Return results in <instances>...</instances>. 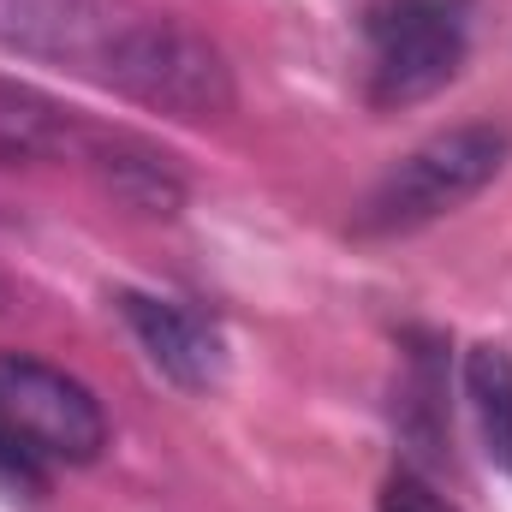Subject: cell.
<instances>
[{
    "instance_id": "1",
    "label": "cell",
    "mask_w": 512,
    "mask_h": 512,
    "mask_svg": "<svg viewBox=\"0 0 512 512\" xmlns=\"http://www.w3.org/2000/svg\"><path fill=\"white\" fill-rule=\"evenodd\" d=\"M96 72L120 96L155 108V114H173V120H221L239 102L227 54L179 18H120V24H108V36L96 48Z\"/></svg>"
},
{
    "instance_id": "2",
    "label": "cell",
    "mask_w": 512,
    "mask_h": 512,
    "mask_svg": "<svg viewBox=\"0 0 512 512\" xmlns=\"http://www.w3.org/2000/svg\"><path fill=\"white\" fill-rule=\"evenodd\" d=\"M507 155H512L507 126L471 120V126L435 131L429 143H417L411 155H399L382 173V185L358 209V233L364 239H399V233H417V227L465 209L471 197H483L501 179Z\"/></svg>"
},
{
    "instance_id": "3",
    "label": "cell",
    "mask_w": 512,
    "mask_h": 512,
    "mask_svg": "<svg viewBox=\"0 0 512 512\" xmlns=\"http://www.w3.org/2000/svg\"><path fill=\"white\" fill-rule=\"evenodd\" d=\"M370 36V102L411 108L447 90L465 66V12L459 0H376L364 18Z\"/></svg>"
},
{
    "instance_id": "4",
    "label": "cell",
    "mask_w": 512,
    "mask_h": 512,
    "mask_svg": "<svg viewBox=\"0 0 512 512\" xmlns=\"http://www.w3.org/2000/svg\"><path fill=\"white\" fill-rule=\"evenodd\" d=\"M0 417L60 471L96 465L108 447V417L102 399L78 376L30 358V352H0Z\"/></svg>"
},
{
    "instance_id": "5",
    "label": "cell",
    "mask_w": 512,
    "mask_h": 512,
    "mask_svg": "<svg viewBox=\"0 0 512 512\" xmlns=\"http://www.w3.org/2000/svg\"><path fill=\"white\" fill-rule=\"evenodd\" d=\"M120 316H126L131 340L143 346L149 370L167 376L173 387L209 393L227 376V340L203 310L179 298H155V292H120Z\"/></svg>"
},
{
    "instance_id": "6",
    "label": "cell",
    "mask_w": 512,
    "mask_h": 512,
    "mask_svg": "<svg viewBox=\"0 0 512 512\" xmlns=\"http://www.w3.org/2000/svg\"><path fill=\"white\" fill-rule=\"evenodd\" d=\"M78 161L102 179V191H114L137 215H179L185 209V173L173 167V155H161L155 143H143L131 131L84 126Z\"/></svg>"
},
{
    "instance_id": "7",
    "label": "cell",
    "mask_w": 512,
    "mask_h": 512,
    "mask_svg": "<svg viewBox=\"0 0 512 512\" xmlns=\"http://www.w3.org/2000/svg\"><path fill=\"white\" fill-rule=\"evenodd\" d=\"M84 120L54 102L36 84L0 78V167H36V161H78Z\"/></svg>"
},
{
    "instance_id": "8",
    "label": "cell",
    "mask_w": 512,
    "mask_h": 512,
    "mask_svg": "<svg viewBox=\"0 0 512 512\" xmlns=\"http://www.w3.org/2000/svg\"><path fill=\"white\" fill-rule=\"evenodd\" d=\"M108 24L84 0H0V42L18 54H72L96 60Z\"/></svg>"
},
{
    "instance_id": "9",
    "label": "cell",
    "mask_w": 512,
    "mask_h": 512,
    "mask_svg": "<svg viewBox=\"0 0 512 512\" xmlns=\"http://www.w3.org/2000/svg\"><path fill=\"white\" fill-rule=\"evenodd\" d=\"M465 399H471L489 465L512 477V352L507 346H471L465 352Z\"/></svg>"
},
{
    "instance_id": "10",
    "label": "cell",
    "mask_w": 512,
    "mask_h": 512,
    "mask_svg": "<svg viewBox=\"0 0 512 512\" xmlns=\"http://www.w3.org/2000/svg\"><path fill=\"white\" fill-rule=\"evenodd\" d=\"M48 477H54V465L0 417V495H12V501H42V495H48Z\"/></svg>"
},
{
    "instance_id": "11",
    "label": "cell",
    "mask_w": 512,
    "mask_h": 512,
    "mask_svg": "<svg viewBox=\"0 0 512 512\" xmlns=\"http://www.w3.org/2000/svg\"><path fill=\"white\" fill-rule=\"evenodd\" d=\"M382 512H459L429 477H417V471H393L382 489Z\"/></svg>"
}]
</instances>
